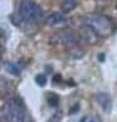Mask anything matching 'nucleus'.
Instances as JSON below:
<instances>
[{
    "label": "nucleus",
    "instance_id": "1",
    "mask_svg": "<svg viewBox=\"0 0 117 122\" xmlns=\"http://www.w3.org/2000/svg\"><path fill=\"white\" fill-rule=\"evenodd\" d=\"M83 24L91 28L98 37H108L113 33L115 26L111 18L102 14H89L83 18Z\"/></svg>",
    "mask_w": 117,
    "mask_h": 122
},
{
    "label": "nucleus",
    "instance_id": "2",
    "mask_svg": "<svg viewBox=\"0 0 117 122\" xmlns=\"http://www.w3.org/2000/svg\"><path fill=\"white\" fill-rule=\"evenodd\" d=\"M18 15L24 23H37L43 18V9L39 4L31 0H23L19 6Z\"/></svg>",
    "mask_w": 117,
    "mask_h": 122
},
{
    "label": "nucleus",
    "instance_id": "3",
    "mask_svg": "<svg viewBox=\"0 0 117 122\" xmlns=\"http://www.w3.org/2000/svg\"><path fill=\"white\" fill-rule=\"evenodd\" d=\"M9 120L10 122H25V106L20 98H11L8 103Z\"/></svg>",
    "mask_w": 117,
    "mask_h": 122
},
{
    "label": "nucleus",
    "instance_id": "4",
    "mask_svg": "<svg viewBox=\"0 0 117 122\" xmlns=\"http://www.w3.org/2000/svg\"><path fill=\"white\" fill-rule=\"evenodd\" d=\"M68 21V18H67L63 13H52L49 14L46 19H44V23L46 25L49 26H59V25H64Z\"/></svg>",
    "mask_w": 117,
    "mask_h": 122
},
{
    "label": "nucleus",
    "instance_id": "5",
    "mask_svg": "<svg viewBox=\"0 0 117 122\" xmlns=\"http://www.w3.org/2000/svg\"><path fill=\"white\" fill-rule=\"evenodd\" d=\"M96 101L98 102V105L102 107V110L105 112H110L111 111V108H112V98H111L110 94L103 93V92L98 93L96 96Z\"/></svg>",
    "mask_w": 117,
    "mask_h": 122
},
{
    "label": "nucleus",
    "instance_id": "6",
    "mask_svg": "<svg viewBox=\"0 0 117 122\" xmlns=\"http://www.w3.org/2000/svg\"><path fill=\"white\" fill-rule=\"evenodd\" d=\"M78 5L77 0H62L61 3V10L63 13H69L72 10H74Z\"/></svg>",
    "mask_w": 117,
    "mask_h": 122
},
{
    "label": "nucleus",
    "instance_id": "7",
    "mask_svg": "<svg viewBox=\"0 0 117 122\" xmlns=\"http://www.w3.org/2000/svg\"><path fill=\"white\" fill-rule=\"evenodd\" d=\"M5 69L9 73H11L13 76H19L20 74V68L18 67V64H15V63H8L5 66Z\"/></svg>",
    "mask_w": 117,
    "mask_h": 122
},
{
    "label": "nucleus",
    "instance_id": "8",
    "mask_svg": "<svg viewBox=\"0 0 117 122\" xmlns=\"http://www.w3.org/2000/svg\"><path fill=\"white\" fill-rule=\"evenodd\" d=\"M35 83H37L38 86H40V87H43V86H46L47 84V76L46 74H43V73H40V74H37L35 76Z\"/></svg>",
    "mask_w": 117,
    "mask_h": 122
},
{
    "label": "nucleus",
    "instance_id": "9",
    "mask_svg": "<svg viewBox=\"0 0 117 122\" xmlns=\"http://www.w3.org/2000/svg\"><path fill=\"white\" fill-rule=\"evenodd\" d=\"M48 102H49V105H51V106L56 107L58 105V97L54 96V94H51V96L48 97Z\"/></svg>",
    "mask_w": 117,
    "mask_h": 122
},
{
    "label": "nucleus",
    "instance_id": "10",
    "mask_svg": "<svg viewBox=\"0 0 117 122\" xmlns=\"http://www.w3.org/2000/svg\"><path fill=\"white\" fill-rule=\"evenodd\" d=\"M87 122H101V118L100 117H97V116H93V117H91Z\"/></svg>",
    "mask_w": 117,
    "mask_h": 122
},
{
    "label": "nucleus",
    "instance_id": "11",
    "mask_svg": "<svg viewBox=\"0 0 117 122\" xmlns=\"http://www.w3.org/2000/svg\"><path fill=\"white\" fill-rule=\"evenodd\" d=\"M61 79H62V77H61V74H57V76H54V77H53V82H54V83H57V82H59Z\"/></svg>",
    "mask_w": 117,
    "mask_h": 122
},
{
    "label": "nucleus",
    "instance_id": "12",
    "mask_svg": "<svg viewBox=\"0 0 117 122\" xmlns=\"http://www.w3.org/2000/svg\"><path fill=\"white\" fill-rule=\"evenodd\" d=\"M76 110H77V111L79 110V106H78V105H74V107H73V108H72V110L69 111V115H73Z\"/></svg>",
    "mask_w": 117,
    "mask_h": 122
}]
</instances>
